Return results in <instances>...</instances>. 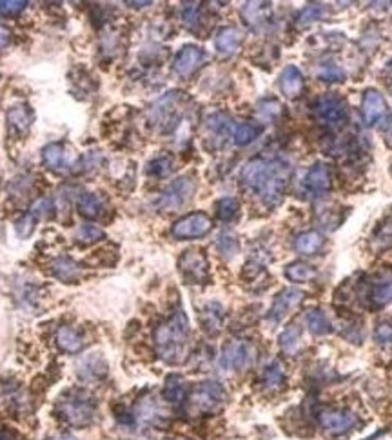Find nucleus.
I'll list each match as a JSON object with an SVG mask.
<instances>
[{
    "instance_id": "1",
    "label": "nucleus",
    "mask_w": 392,
    "mask_h": 440,
    "mask_svg": "<svg viewBox=\"0 0 392 440\" xmlns=\"http://www.w3.org/2000/svg\"><path fill=\"white\" fill-rule=\"evenodd\" d=\"M293 175V166L282 157H254L243 166L242 186L267 206H276L284 198Z\"/></svg>"
},
{
    "instance_id": "2",
    "label": "nucleus",
    "mask_w": 392,
    "mask_h": 440,
    "mask_svg": "<svg viewBox=\"0 0 392 440\" xmlns=\"http://www.w3.org/2000/svg\"><path fill=\"white\" fill-rule=\"evenodd\" d=\"M155 347L158 357L167 364H182L189 353V322L186 313L182 310L175 311L173 315L155 329Z\"/></svg>"
},
{
    "instance_id": "3",
    "label": "nucleus",
    "mask_w": 392,
    "mask_h": 440,
    "mask_svg": "<svg viewBox=\"0 0 392 440\" xmlns=\"http://www.w3.org/2000/svg\"><path fill=\"white\" fill-rule=\"evenodd\" d=\"M58 417L73 426V428H84L91 424L95 417V402L88 393L73 389L69 393L62 395L57 402Z\"/></svg>"
},
{
    "instance_id": "4",
    "label": "nucleus",
    "mask_w": 392,
    "mask_h": 440,
    "mask_svg": "<svg viewBox=\"0 0 392 440\" xmlns=\"http://www.w3.org/2000/svg\"><path fill=\"white\" fill-rule=\"evenodd\" d=\"M313 113L318 124L334 130L347 120L345 100L338 95H323L313 106Z\"/></svg>"
},
{
    "instance_id": "5",
    "label": "nucleus",
    "mask_w": 392,
    "mask_h": 440,
    "mask_svg": "<svg viewBox=\"0 0 392 440\" xmlns=\"http://www.w3.org/2000/svg\"><path fill=\"white\" fill-rule=\"evenodd\" d=\"M225 391L218 382H201L189 395V408L195 413H212L222 406Z\"/></svg>"
},
{
    "instance_id": "6",
    "label": "nucleus",
    "mask_w": 392,
    "mask_h": 440,
    "mask_svg": "<svg viewBox=\"0 0 392 440\" xmlns=\"http://www.w3.org/2000/svg\"><path fill=\"white\" fill-rule=\"evenodd\" d=\"M196 189V182L191 175L180 176L175 182H171L160 193V197L156 200V206L160 209H178L184 204H187L193 198Z\"/></svg>"
},
{
    "instance_id": "7",
    "label": "nucleus",
    "mask_w": 392,
    "mask_h": 440,
    "mask_svg": "<svg viewBox=\"0 0 392 440\" xmlns=\"http://www.w3.org/2000/svg\"><path fill=\"white\" fill-rule=\"evenodd\" d=\"M212 229V220L207 217L206 213L196 211L189 213L180 220H176L171 228V235L178 240H191V238H200L207 235Z\"/></svg>"
},
{
    "instance_id": "8",
    "label": "nucleus",
    "mask_w": 392,
    "mask_h": 440,
    "mask_svg": "<svg viewBox=\"0 0 392 440\" xmlns=\"http://www.w3.org/2000/svg\"><path fill=\"white\" fill-rule=\"evenodd\" d=\"M180 91H171L165 97H162L158 102L151 108V122H155L162 131H169L178 124L180 120Z\"/></svg>"
},
{
    "instance_id": "9",
    "label": "nucleus",
    "mask_w": 392,
    "mask_h": 440,
    "mask_svg": "<svg viewBox=\"0 0 392 440\" xmlns=\"http://www.w3.org/2000/svg\"><path fill=\"white\" fill-rule=\"evenodd\" d=\"M318 422L330 435H345L358 424V417L347 409L326 408L318 415Z\"/></svg>"
},
{
    "instance_id": "10",
    "label": "nucleus",
    "mask_w": 392,
    "mask_h": 440,
    "mask_svg": "<svg viewBox=\"0 0 392 440\" xmlns=\"http://www.w3.org/2000/svg\"><path fill=\"white\" fill-rule=\"evenodd\" d=\"M178 268L189 284H204L209 279V264L200 249H189L182 255Z\"/></svg>"
},
{
    "instance_id": "11",
    "label": "nucleus",
    "mask_w": 392,
    "mask_h": 440,
    "mask_svg": "<svg viewBox=\"0 0 392 440\" xmlns=\"http://www.w3.org/2000/svg\"><path fill=\"white\" fill-rule=\"evenodd\" d=\"M332 187V175L326 164H315L307 173L302 182V189L309 197H321Z\"/></svg>"
},
{
    "instance_id": "12",
    "label": "nucleus",
    "mask_w": 392,
    "mask_h": 440,
    "mask_svg": "<svg viewBox=\"0 0 392 440\" xmlns=\"http://www.w3.org/2000/svg\"><path fill=\"white\" fill-rule=\"evenodd\" d=\"M204 60H206L204 49L195 46V44H187V46H184L180 51L176 53L175 60H173V71L184 78L191 77L193 73L204 64Z\"/></svg>"
},
{
    "instance_id": "13",
    "label": "nucleus",
    "mask_w": 392,
    "mask_h": 440,
    "mask_svg": "<svg viewBox=\"0 0 392 440\" xmlns=\"http://www.w3.org/2000/svg\"><path fill=\"white\" fill-rule=\"evenodd\" d=\"M253 358V347L245 340H231L225 344L220 364L225 369H243Z\"/></svg>"
},
{
    "instance_id": "14",
    "label": "nucleus",
    "mask_w": 392,
    "mask_h": 440,
    "mask_svg": "<svg viewBox=\"0 0 392 440\" xmlns=\"http://www.w3.org/2000/svg\"><path fill=\"white\" fill-rule=\"evenodd\" d=\"M42 162L55 173H67L75 164V157H71V153L67 151L64 144L53 142L42 150Z\"/></svg>"
},
{
    "instance_id": "15",
    "label": "nucleus",
    "mask_w": 392,
    "mask_h": 440,
    "mask_svg": "<svg viewBox=\"0 0 392 440\" xmlns=\"http://www.w3.org/2000/svg\"><path fill=\"white\" fill-rule=\"evenodd\" d=\"M302 301H304V293L302 291L294 290V288H285V290H282L278 295L274 297V302L271 305V311H269L267 321L276 324V322L282 321Z\"/></svg>"
},
{
    "instance_id": "16",
    "label": "nucleus",
    "mask_w": 392,
    "mask_h": 440,
    "mask_svg": "<svg viewBox=\"0 0 392 440\" xmlns=\"http://www.w3.org/2000/svg\"><path fill=\"white\" fill-rule=\"evenodd\" d=\"M361 113L367 126L378 124L383 119V115L387 113V102L378 89H367L361 100Z\"/></svg>"
},
{
    "instance_id": "17",
    "label": "nucleus",
    "mask_w": 392,
    "mask_h": 440,
    "mask_svg": "<svg viewBox=\"0 0 392 440\" xmlns=\"http://www.w3.org/2000/svg\"><path fill=\"white\" fill-rule=\"evenodd\" d=\"M5 119H8V130H10V133L21 137L29 131L35 115H33L32 108L26 106V104H16V106L10 108Z\"/></svg>"
},
{
    "instance_id": "18",
    "label": "nucleus",
    "mask_w": 392,
    "mask_h": 440,
    "mask_svg": "<svg viewBox=\"0 0 392 440\" xmlns=\"http://www.w3.org/2000/svg\"><path fill=\"white\" fill-rule=\"evenodd\" d=\"M77 371L84 380H98L108 375V364L100 353H89L78 360Z\"/></svg>"
},
{
    "instance_id": "19",
    "label": "nucleus",
    "mask_w": 392,
    "mask_h": 440,
    "mask_svg": "<svg viewBox=\"0 0 392 440\" xmlns=\"http://www.w3.org/2000/svg\"><path fill=\"white\" fill-rule=\"evenodd\" d=\"M305 80L304 75L296 66H287L284 68L282 75H280V89L287 99H298L299 95L304 93Z\"/></svg>"
},
{
    "instance_id": "20",
    "label": "nucleus",
    "mask_w": 392,
    "mask_h": 440,
    "mask_svg": "<svg viewBox=\"0 0 392 440\" xmlns=\"http://www.w3.org/2000/svg\"><path fill=\"white\" fill-rule=\"evenodd\" d=\"M240 44H242V33H240V30L232 26L222 27L218 32L217 38H215L217 51L222 53V55H232L240 47Z\"/></svg>"
},
{
    "instance_id": "21",
    "label": "nucleus",
    "mask_w": 392,
    "mask_h": 440,
    "mask_svg": "<svg viewBox=\"0 0 392 440\" xmlns=\"http://www.w3.org/2000/svg\"><path fill=\"white\" fill-rule=\"evenodd\" d=\"M369 301L374 308H383L392 302V277H382L369 288Z\"/></svg>"
},
{
    "instance_id": "22",
    "label": "nucleus",
    "mask_w": 392,
    "mask_h": 440,
    "mask_svg": "<svg viewBox=\"0 0 392 440\" xmlns=\"http://www.w3.org/2000/svg\"><path fill=\"white\" fill-rule=\"evenodd\" d=\"M57 346L62 349L64 353H78L82 351L84 338L82 335L71 326L58 327L57 332Z\"/></svg>"
},
{
    "instance_id": "23",
    "label": "nucleus",
    "mask_w": 392,
    "mask_h": 440,
    "mask_svg": "<svg viewBox=\"0 0 392 440\" xmlns=\"http://www.w3.org/2000/svg\"><path fill=\"white\" fill-rule=\"evenodd\" d=\"M51 273L57 277L60 282H75L80 277V268L73 259H67V257H60L51 264Z\"/></svg>"
},
{
    "instance_id": "24",
    "label": "nucleus",
    "mask_w": 392,
    "mask_h": 440,
    "mask_svg": "<svg viewBox=\"0 0 392 440\" xmlns=\"http://www.w3.org/2000/svg\"><path fill=\"white\" fill-rule=\"evenodd\" d=\"M242 15L249 26L258 27L263 26V22H267L271 16V4H263V2H247L243 5Z\"/></svg>"
},
{
    "instance_id": "25",
    "label": "nucleus",
    "mask_w": 392,
    "mask_h": 440,
    "mask_svg": "<svg viewBox=\"0 0 392 440\" xmlns=\"http://www.w3.org/2000/svg\"><path fill=\"white\" fill-rule=\"evenodd\" d=\"M323 246V237L318 231H304L294 240V248L302 255H315L318 253Z\"/></svg>"
},
{
    "instance_id": "26",
    "label": "nucleus",
    "mask_w": 392,
    "mask_h": 440,
    "mask_svg": "<svg viewBox=\"0 0 392 440\" xmlns=\"http://www.w3.org/2000/svg\"><path fill=\"white\" fill-rule=\"evenodd\" d=\"M164 399L171 404H182L186 399V380L180 375H171L165 380Z\"/></svg>"
},
{
    "instance_id": "27",
    "label": "nucleus",
    "mask_w": 392,
    "mask_h": 440,
    "mask_svg": "<svg viewBox=\"0 0 392 440\" xmlns=\"http://www.w3.org/2000/svg\"><path fill=\"white\" fill-rule=\"evenodd\" d=\"M260 133H262V126L253 124V122H240V124H234L232 142L236 146H247L258 139Z\"/></svg>"
},
{
    "instance_id": "28",
    "label": "nucleus",
    "mask_w": 392,
    "mask_h": 440,
    "mask_svg": "<svg viewBox=\"0 0 392 440\" xmlns=\"http://www.w3.org/2000/svg\"><path fill=\"white\" fill-rule=\"evenodd\" d=\"M305 322H307V327L313 335H329L332 332V326H330V321L327 319V315L320 310H309L305 313Z\"/></svg>"
},
{
    "instance_id": "29",
    "label": "nucleus",
    "mask_w": 392,
    "mask_h": 440,
    "mask_svg": "<svg viewBox=\"0 0 392 440\" xmlns=\"http://www.w3.org/2000/svg\"><path fill=\"white\" fill-rule=\"evenodd\" d=\"M285 382L284 366L278 360L269 362L262 371V384L265 389H278Z\"/></svg>"
},
{
    "instance_id": "30",
    "label": "nucleus",
    "mask_w": 392,
    "mask_h": 440,
    "mask_svg": "<svg viewBox=\"0 0 392 440\" xmlns=\"http://www.w3.org/2000/svg\"><path fill=\"white\" fill-rule=\"evenodd\" d=\"M278 340L282 351L287 353V355H296L299 346H302V329L296 324H291L289 327H285Z\"/></svg>"
},
{
    "instance_id": "31",
    "label": "nucleus",
    "mask_w": 392,
    "mask_h": 440,
    "mask_svg": "<svg viewBox=\"0 0 392 440\" xmlns=\"http://www.w3.org/2000/svg\"><path fill=\"white\" fill-rule=\"evenodd\" d=\"M285 277H287L291 282L302 284V282H309V280L315 279L316 270L310 264H307V262L298 260V262H293V264H289L285 268Z\"/></svg>"
},
{
    "instance_id": "32",
    "label": "nucleus",
    "mask_w": 392,
    "mask_h": 440,
    "mask_svg": "<svg viewBox=\"0 0 392 440\" xmlns=\"http://www.w3.org/2000/svg\"><path fill=\"white\" fill-rule=\"evenodd\" d=\"M201 322H204V327L207 332H218L222 327L223 322V310L222 305L217 304V302H211L207 304L201 311Z\"/></svg>"
},
{
    "instance_id": "33",
    "label": "nucleus",
    "mask_w": 392,
    "mask_h": 440,
    "mask_svg": "<svg viewBox=\"0 0 392 440\" xmlns=\"http://www.w3.org/2000/svg\"><path fill=\"white\" fill-rule=\"evenodd\" d=\"M78 213L82 215V217L86 218H97L102 215V200L97 197V195H93V193H86V195H82V197L78 198Z\"/></svg>"
},
{
    "instance_id": "34",
    "label": "nucleus",
    "mask_w": 392,
    "mask_h": 440,
    "mask_svg": "<svg viewBox=\"0 0 392 440\" xmlns=\"http://www.w3.org/2000/svg\"><path fill=\"white\" fill-rule=\"evenodd\" d=\"M106 237L103 231L98 226H93V224H82L80 228L75 231V240L82 246H91V244L98 242Z\"/></svg>"
},
{
    "instance_id": "35",
    "label": "nucleus",
    "mask_w": 392,
    "mask_h": 440,
    "mask_svg": "<svg viewBox=\"0 0 392 440\" xmlns=\"http://www.w3.org/2000/svg\"><path fill=\"white\" fill-rule=\"evenodd\" d=\"M215 209H217V217L220 218V220L229 222V220H232V218L238 215V211H240V204H238L236 198L223 197L215 204Z\"/></svg>"
},
{
    "instance_id": "36",
    "label": "nucleus",
    "mask_w": 392,
    "mask_h": 440,
    "mask_svg": "<svg viewBox=\"0 0 392 440\" xmlns=\"http://www.w3.org/2000/svg\"><path fill=\"white\" fill-rule=\"evenodd\" d=\"M171 170H173V161L169 157H156L153 161L147 164V173L151 176H165L169 175Z\"/></svg>"
},
{
    "instance_id": "37",
    "label": "nucleus",
    "mask_w": 392,
    "mask_h": 440,
    "mask_svg": "<svg viewBox=\"0 0 392 440\" xmlns=\"http://www.w3.org/2000/svg\"><path fill=\"white\" fill-rule=\"evenodd\" d=\"M318 77H320V80H326V82H336V80H343L345 73L338 64L326 62L321 64L320 69H318Z\"/></svg>"
},
{
    "instance_id": "38",
    "label": "nucleus",
    "mask_w": 392,
    "mask_h": 440,
    "mask_svg": "<svg viewBox=\"0 0 392 440\" xmlns=\"http://www.w3.org/2000/svg\"><path fill=\"white\" fill-rule=\"evenodd\" d=\"M27 8L24 0H0V15L2 16H16Z\"/></svg>"
},
{
    "instance_id": "39",
    "label": "nucleus",
    "mask_w": 392,
    "mask_h": 440,
    "mask_svg": "<svg viewBox=\"0 0 392 440\" xmlns=\"http://www.w3.org/2000/svg\"><path fill=\"white\" fill-rule=\"evenodd\" d=\"M182 19H184V24L189 30H195V26L198 24V19H200V8H198V4L196 2L184 4V8H182Z\"/></svg>"
},
{
    "instance_id": "40",
    "label": "nucleus",
    "mask_w": 392,
    "mask_h": 440,
    "mask_svg": "<svg viewBox=\"0 0 392 440\" xmlns=\"http://www.w3.org/2000/svg\"><path fill=\"white\" fill-rule=\"evenodd\" d=\"M374 340L382 347H392V324H389V322L378 324L376 332H374Z\"/></svg>"
},
{
    "instance_id": "41",
    "label": "nucleus",
    "mask_w": 392,
    "mask_h": 440,
    "mask_svg": "<svg viewBox=\"0 0 392 440\" xmlns=\"http://www.w3.org/2000/svg\"><path fill=\"white\" fill-rule=\"evenodd\" d=\"M35 222H36V217H33L32 213H26L24 217L19 218L15 224L19 237H22V238L29 237V235L33 233V229H35Z\"/></svg>"
},
{
    "instance_id": "42",
    "label": "nucleus",
    "mask_w": 392,
    "mask_h": 440,
    "mask_svg": "<svg viewBox=\"0 0 392 440\" xmlns=\"http://www.w3.org/2000/svg\"><path fill=\"white\" fill-rule=\"evenodd\" d=\"M217 246H218V249H220V253H223L225 257H232V255L238 251L236 238L231 237V235H228V233H223L218 237Z\"/></svg>"
},
{
    "instance_id": "43",
    "label": "nucleus",
    "mask_w": 392,
    "mask_h": 440,
    "mask_svg": "<svg viewBox=\"0 0 392 440\" xmlns=\"http://www.w3.org/2000/svg\"><path fill=\"white\" fill-rule=\"evenodd\" d=\"M53 211V206H51V200L49 198H36L35 202L32 204V207H29V213H32L33 217L40 218V217H46V215H49V213Z\"/></svg>"
},
{
    "instance_id": "44",
    "label": "nucleus",
    "mask_w": 392,
    "mask_h": 440,
    "mask_svg": "<svg viewBox=\"0 0 392 440\" xmlns=\"http://www.w3.org/2000/svg\"><path fill=\"white\" fill-rule=\"evenodd\" d=\"M320 15H321V8H320V5H318V4H310V5H307V8H305L304 11H302V15H299L298 21L302 22V24H305V22L309 24V22L318 21V19H320Z\"/></svg>"
},
{
    "instance_id": "45",
    "label": "nucleus",
    "mask_w": 392,
    "mask_h": 440,
    "mask_svg": "<svg viewBox=\"0 0 392 440\" xmlns=\"http://www.w3.org/2000/svg\"><path fill=\"white\" fill-rule=\"evenodd\" d=\"M11 42V32L4 24H0V49H4V47L10 46Z\"/></svg>"
},
{
    "instance_id": "46",
    "label": "nucleus",
    "mask_w": 392,
    "mask_h": 440,
    "mask_svg": "<svg viewBox=\"0 0 392 440\" xmlns=\"http://www.w3.org/2000/svg\"><path fill=\"white\" fill-rule=\"evenodd\" d=\"M383 140H385V144L389 146L392 150V115L389 117V120L383 126Z\"/></svg>"
},
{
    "instance_id": "47",
    "label": "nucleus",
    "mask_w": 392,
    "mask_h": 440,
    "mask_svg": "<svg viewBox=\"0 0 392 440\" xmlns=\"http://www.w3.org/2000/svg\"><path fill=\"white\" fill-rule=\"evenodd\" d=\"M0 440H15V437H13L11 431L2 430V428H0Z\"/></svg>"
},
{
    "instance_id": "48",
    "label": "nucleus",
    "mask_w": 392,
    "mask_h": 440,
    "mask_svg": "<svg viewBox=\"0 0 392 440\" xmlns=\"http://www.w3.org/2000/svg\"><path fill=\"white\" fill-rule=\"evenodd\" d=\"M58 440H77V439H73V437H69V435H64V437H60Z\"/></svg>"
}]
</instances>
